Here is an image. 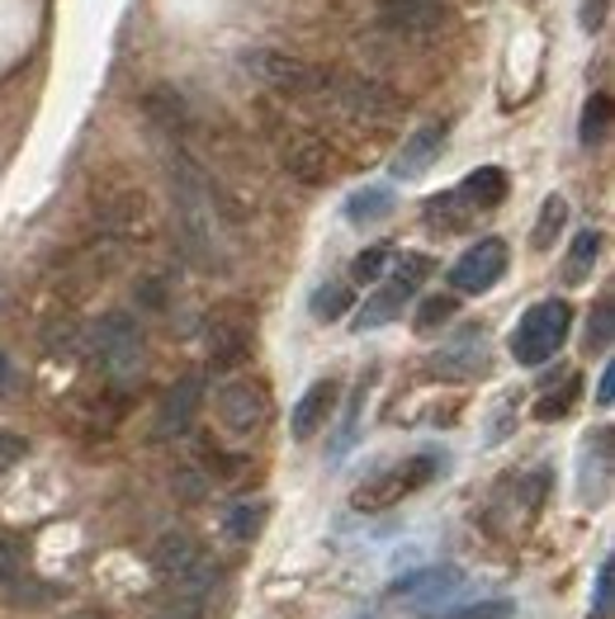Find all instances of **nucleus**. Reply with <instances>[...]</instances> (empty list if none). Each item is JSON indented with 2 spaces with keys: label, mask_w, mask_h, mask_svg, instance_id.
Listing matches in <instances>:
<instances>
[{
  "label": "nucleus",
  "mask_w": 615,
  "mask_h": 619,
  "mask_svg": "<svg viewBox=\"0 0 615 619\" xmlns=\"http://www.w3.org/2000/svg\"><path fill=\"white\" fill-rule=\"evenodd\" d=\"M507 170L502 166H479V170H469L464 176V185L454 189L460 195V203H469V213L479 209V213H487V209H497L502 199H507Z\"/></svg>",
  "instance_id": "6ab92c4d"
},
{
  "label": "nucleus",
  "mask_w": 615,
  "mask_h": 619,
  "mask_svg": "<svg viewBox=\"0 0 615 619\" xmlns=\"http://www.w3.org/2000/svg\"><path fill=\"white\" fill-rule=\"evenodd\" d=\"M582 147H602L606 133H611V95L596 90L587 104H582Z\"/></svg>",
  "instance_id": "b1692460"
},
{
  "label": "nucleus",
  "mask_w": 615,
  "mask_h": 619,
  "mask_svg": "<svg viewBox=\"0 0 615 619\" xmlns=\"http://www.w3.org/2000/svg\"><path fill=\"white\" fill-rule=\"evenodd\" d=\"M204 402V378L199 374H185L176 388H166L162 407H156V425H152V440H176L189 431V421H195V411Z\"/></svg>",
  "instance_id": "4468645a"
},
{
  "label": "nucleus",
  "mask_w": 615,
  "mask_h": 619,
  "mask_svg": "<svg viewBox=\"0 0 615 619\" xmlns=\"http://www.w3.org/2000/svg\"><path fill=\"white\" fill-rule=\"evenodd\" d=\"M29 454V440L14 435V431H0V473H10L20 458Z\"/></svg>",
  "instance_id": "c9c22d12"
},
{
  "label": "nucleus",
  "mask_w": 615,
  "mask_h": 619,
  "mask_svg": "<svg viewBox=\"0 0 615 619\" xmlns=\"http://www.w3.org/2000/svg\"><path fill=\"white\" fill-rule=\"evenodd\" d=\"M507 425H512V398L497 407V417H493V425H487V444H497V440H507Z\"/></svg>",
  "instance_id": "58836bf2"
},
{
  "label": "nucleus",
  "mask_w": 615,
  "mask_h": 619,
  "mask_svg": "<svg viewBox=\"0 0 615 619\" xmlns=\"http://www.w3.org/2000/svg\"><path fill=\"white\" fill-rule=\"evenodd\" d=\"M152 573L162 577V582H171V592L185 596V600H204V596L213 592V582H218L213 559L199 549V539L185 534V530H171V534L156 539Z\"/></svg>",
  "instance_id": "f03ea898"
},
{
  "label": "nucleus",
  "mask_w": 615,
  "mask_h": 619,
  "mask_svg": "<svg viewBox=\"0 0 615 619\" xmlns=\"http://www.w3.org/2000/svg\"><path fill=\"white\" fill-rule=\"evenodd\" d=\"M596 256H602V232H596V228H582V232L573 236V246H568L563 284H582V279H592Z\"/></svg>",
  "instance_id": "4be33fe9"
},
{
  "label": "nucleus",
  "mask_w": 615,
  "mask_h": 619,
  "mask_svg": "<svg viewBox=\"0 0 615 619\" xmlns=\"http://www.w3.org/2000/svg\"><path fill=\"white\" fill-rule=\"evenodd\" d=\"M351 289H345V284H318V289H312V298H308V308H312V317H318V322H341L345 312H351Z\"/></svg>",
  "instance_id": "393cba45"
},
{
  "label": "nucleus",
  "mask_w": 615,
  "mask_h": 619,
  "mask_svg": "<svg viewBox=\"0 0 615 619\" xmlns=\"http://www.w3.org/2000/svg\"><path fill=\"white\" fill-rule=\"evenodd\" d=\"M568 327H573V308L563 303V298H545V303H535L520 312V322L512 331V355L516 364H545V360H554L563 351V341H568Z\"/></svg>",
  "instance_id": "7ed1b4c3"
},
{
  "label": "nucleus",
  "mask_w": 615,
  "mask_h": 619,
  "mask_svg": "<svg viewBox=\"0 0 615 619\" xmlns=\"http://www.w3.org/2000/svg\"><path fill=\"white\" fill-rule=\"evenodd\" d=\"M90 351L114 384H133V378H142V364H147V345H142V331L129 312H105L90 331Z\"/></svg>",
  "instance_id": "20e7f679"
},
{
  "label": "nucleus",
  "mask_w": 615,
  "mask_h": 619,
  "mask_svg": "<svg viewBox=\"0 0 615 619\" xmlns=\"http://www.w3.org/2000/svg\"><path fill=\"white\" fill-rule=\"evenodd\" d=\"M388 246H365V251H360V256L351 261V279L355 284H374L378 275H384V269H388Z\"/></svg>",
  "instance_id": "7c9ffc66"
},
{
  "label": "nucleus",
  "mask_w": 615,
  "mask_h": 619,
  "mask_svg": "<svg viewBox=\"0 0 615 619\" xmlns=\"http://www.w3.org/2000/svg\"><path fill=\"white\" fill-rule=\"evenodd\" d=\"M242 67L256 76L261 86H271L289 100H312V95H327V67H312V62L294 57V53H279V47H251L242 57Z\"/></svg>",
  "instance_id": "39448f33"
},
{
  "label": "nucleus",
  "mask_w": 615,
  "mask_h": 619,
  "mask_svg": "<svg viewBox=\"0 0 615 619\" xmlns=\"http://www.w3.org/2000/svg\"><path fill=\"white\" fill-rule=\"evenodd\" d=\"M606 5L611 0H582V29H587V34H596V29L606 24Z\"/></svg>",
  "instance_id": "4c0bfd02"
},
{
  "label": "nucleus",
  "mask_w": 615,
  "mask_h": 619,
  "mask_svg": "<svg viewBox=\"0 0 615 619\" xmlns=\"http://www.w3.org/2000/svg\"><path fill=\"white\" fill-rule=\"evenodd\" d=\"M279 162L298 185H327L331 176H337V156H331V147L318 133H304V129H289L279 137Z\"/></svg>",
  "instance_id": "f8f14e48"
},
{
  "label": "nucleus",
  "mask_w": 615,
  "mask_h": 619,
  "mask_svg": "<svg viewBox=\"0 0 615 619\" xmlns=\"http://www.w3.org/2000/svg\"><path fill=\"white\" fill-rule=\"evenodd\" d=\"M152 619H204V606L199 600H185V596H171L152 610Z\"/></svg>",
  "instance_id": "f704fd0d"
},
{
  "label": "nucleus",
  "mask_w": 615,
  "mask_h": 619,
  "mask_svg": "<svg viewBox=\"0 0 615 619\" xmlns=\"http://www.w3.org/2000/svg\"><path fill=\"white\" fill-rule=\"evenodd\" d=\"M90 209H95L100 232H109V236H147L152 232L147 189L133 185V180H105V185H95Z\"/></svg>",
  "instance_id": "0eeeda50"
},
{
  "label": "nucleus",
  "mask_w": 615,
  "mask_h": 619,
  "mask_svg": "<svg viewBox=\"0 0 615 619\" xmlns=\"http://www.w3.org/2000/svg\"><path fill=\"white\" fill-rule=\"evenodd\" d=\"M24 573V549L14 539H0V586H14Z\"/></svg>",
  "instance_id": "72a5a7b5"
},
{
  "label": "nucleus",
  "mask_w": 615,
  "mask_h": 619,
  "mask_svg": "<svg viewBox=\"0 0 615 619\" xmlns=\"http://www.w3.org/2000/svg\"><path fill=\"white\" fill-rule=\"evenodd\" d=\"M251 308L242 303H218L209 312V369L228 374V369H242L251 360Z\"/></svg>",
  "instance_id": "1a4fd4ad"
},
{
  "label": "nucleus",
  "mask_w": 615,
  "mask_h": 619,
  "mask_svg": "<svg viewBox=\"0 0 615 619\" xmlns=\"http://www.w3.org/2000/svg\"><path fill=\"white\" fill-rule=\"evenodd\" d=\"M454 312H460V298H450V294L421 298V308H417V331H421V336H431V331L446 327Z\"/></svg>",
  "instance_id": "c85d7f7f"
},
{
  "label": "nucleus",
  "mask_w": 615,
  "mask_h": 619,
  "mask_svg": "<svg viewBox=\"0 0 615 619\" xmlns=\"http://www.w3.org/2000/svg\"><path fill=\"white\" fill-rule=\"evenodd\" d=\"M460 573L454 567H421V573L413 577H403V582H393V592L388 596H403V600H450L454 592H460Z\"/></svg>",
  "instance_id": "a211bd4d"
},
{
  "label": "nucleus",
  "mask_w": 615,
  "mask_h": 619,
  "mask_svg": "<svg viewBox=\"0 0 615 619\" xmlns=\"http://www.w3.org/2000/svg\"><path fill=\"white\" fill-rule=\"evenodd\" d=\"M337 402H341V384L337 378H318L304 398H298V407H294V417H289V431H294V440H312L327 425V417L337 411Z\"/></svg>",
  "instance_id": "dca6fc26"
},
{
  "label": "nucleus",
  "mask_w": 615,
  "mask_h": 619,
  "mask_svg": "<svg viewBox=\"0 0 615 619\" xmlns=\"http://www.w3.org/2000/svg\"><path fill=\"white\" fill-rule=\"evenodd\" d=\"M431 269H436V261H431V256H421V251H413V256H398V261H393V279L407 284V289L417 294L421 284L431 279Z\"/></svg>",
  "instance_id": "c756f323"
},
{
  "label": "nucleus",
  "mask_w": 615,
  "mask_h": 619,
  "mask_svg": "<svg viewBox=\"0 0 615 619\" xmlns=\"http://www.w3.org/2000/svg\"><path fill=\"white\" fill-rule=\"evenodd\" d=\"M440 464H446L440 454H413V458H403V464L374 473L370 483H360L351 506H355V511H388V506H398L403 497H413V491H421L426 483H431L436 473H440Z\"/></svg>",
  "instance_id": "423d86ee"
},
{
  "label": "nucleus",
  "mask_w": 615,
  "mask_h": 619,
  "mask_svg": "<svg viewBox=\"0 0 615 619\" xmlns=\"http://www.w3.org/2000/svg\"><path fill=\"white\" fill-rule=\"evenodd\" d=\"M6 378H10V360L0 355V384H6Z\"/></svg>",
  "instance_id": "a19ab883"
},
{
  "label": "nucleus",
  "mask_w": 615,
  "mask_h": 619,
  "mask_svg": "<svg viewBox=\"0 0 615 619\" xmlns=\"http://www.w3.org/2000/svg\"><path fill=\"white\" fill-rule=\"evenodd\" d=\"M507 265H512L507 242H502V236H483V242H473L464 256L450 265V284H454V294H487L507 275Z\"/></svg>",
  "instance_id": "9d476101"
},
{
  "label": "nucleus",
  "mask_w": 615,
  "mask_h": 619,
  "mask_svg": "<svg viewBox=\"0 0 615 619\" xmlns=\"http://www.w3.org/2000/svg\"><path fill=\"white\" fill-rule=\"evenodd\" d=\"M578 393H582V378H578V374H568L559 393H549V398H540V402H535V421H563L568 411H573Z\"/></svg>",
  "instance_id": "cd10ccee"
},
{
  "label": "nucleus",
  "mask_w": 615,
  "mask_h": 619,
  "mask_svg": "<svg viewBox=\"0 0 615 619\" xmlns=\"http://www.w3.org/2000/svg\"><path fill=\"white\" fill-rule=\"evenodd\" d=\"M407 303H413V289H407V284H398V279H388L384 289H374V294L365 298V308L355 312V331H378V327L398 322Z\"/></svg>",
  "instance_id": "f3484780"
},
{
  "label": "nucleus",
  "mask_w": 615,
  "mask_h": 619,
  "mask_svg": "<svg viewBox=\"0 0 615 619\" xmlns=\"http://www.w3.org/2000/svg\"><path fill=\"white\" fill-rule=\"evenodd\" d=\"M512 600H487V606H469L460 615H450V619H512Z\"/></svg>",
  "instance_id": "e433bc0d"
},
{
  "label": "nucleus",
  "mask_w": 615,
  "mask_h": 619,
  "mask_svg": "<svg viewBox=\"0 0 615 619\" xmlns=\"http://www.w3.org/2000/svg\"><path fill=\"white\" fill-rule=\"evenodd\" d=\"M218 421L228 425L232 435H256L271 421V393L256 378H232V384L218 393Z\"/></svg>",
  "instance_id": "9b49d317"
},
{
  "label": "nucleus",
  "mask_w": 615,
  "mask_h": 619,
  "mask_svg": "<svg viewBox=\"0 0 615 619\" xmlns=\"http://www.w3.org/2000/svg\"><path fill=\"white\" fill-rule=\"evenodd\" d=\"M611 402H615V369L606 364L602 378H596V407H611Z\"/></svg>",
  "instance_id": "ea45409f"
},
{
  "label": "nucleus",
  "mask_w": 615,
  "mask_h": 619,
  "mask_svg": "<svg viewBox=\"0 0 615 619\" xmlns=\"http://www.w3.org/2000/svg\"><path fill=\"white\" fill-rule=\"evenodd\" d=\"M563 228H568V199H563V195H549V199L540 203V218H535L530 246H535V251H549Z\"/></svg>",
  "instance_id": "5701e85b"
},
{
  "label": "nucleus",
  "mask_w": 615,
  "mask_h": 619,
  "mask_svg": "<svg viewBox=\"0 0 615 619\" xmlns=\"http://www.w3.org/2000/svg\"><path fill=\"white\" fill-rule=\"evenodd\" d=\"M431 374L436 378H483L487 374V331L483 327L460 331L446 351L431 355Z\"/></svg>",
  "instance_id": "ddd939ff"
},
{
  "label": "nucleus",
  "mask_w": 615,
  "mask_h": 619,
  "mask_svg": "<svg viewBox=\"0 0 615 619\" xmlns=\"http://www.w3.org/2000/svg\"><path fill=\"white\" fill-rule=\"evenodd\" d=\"M166 176H171V213H176V236H180L185 261L204 269V275H223L228 269L223 218H218L213 185L204 176V166L176 147L166 162Z\"/></svg>",
  "instance_id": "f257e3e1"
},
{
  "label": "nucleus",
  "mask_w": 615,
  "mask_h": 619,
  "mask_svg": "<svg viewBox=\"0 0 615 619\" xmlns=\"http://www.w3.org/2000/svg\"><path fill=\"white\" fill-rule=\"evenodd\" d=\"M142 109H147V119H152V123H162V129H166L171 137L185 133V123H189L185 95H180V90H171V86L147 90V100H142Z\"/></svg>",
  "instance_id": "412c9836"
},
{
  "label": "nucleus",
  "mask_w": 615,
  "mask_h": 619,
  "mask_svg": "<svg viewBox=\"0 0 615 619\" xmlns=\"http://www.w3.org/2000/svg\"><path fill=\"white\" fill-rule=\"evenodd\" d=\"M611 600H615V567L611 559L596 567V596H592V615L596 619H611Z\"/></svg>",
  "instance_id": "2f4dec72"
},
{
  "label": "nucleus",
  "mask_w": 615,
  "mask_h": 619,
  "mask_svg": "<svg viewBox=\"0 0 615 619\" xmlns=\"http://www.w3.org/2000/svg\"><path fill=\"white\" fill-rule=\"evenodd\" d=\"M615 336V303L611 298H596V308L587 317V355H606Z\"/></svg>",
  "instance_id": "bb28decb"
},
{
  "label": "nucleus",
  "mask_w": 615,
  "mask_h": 619,
  "mask_svg": "<svg viewBox=\"0 0 615 619\" xmlns=\"http://www.w3.org/2000/svg\"><path fill=\"white\" fill-rule=\"evenodd\" d=\"M446 152V123H421L417 133H407L403 152L393 156V176L398 180H417L436 166V156Z\"/></svg>",
  "instance_id": "2eb2a0df"
},
{
  "label": "nucleus",
  "mask_w": 615,
  "mask_h": 619,
  "mask_svg": "<svg viewBox=\"0 0 615 619\" xmlns=\"http://www.w3.org/2000/svg\"><path fill=\"white\" fill-rule=\"evenodd\" d=\"M327 95L337 100V109H345L360 123H393L403 114V95L388 90L374 76H355V71H331L327 76Z\"/></svg>",
  "instance_id": "6e6552de"
},
{
  "label": "nucleus",
  "mask_w": 615,
  "mask_h": 619,
  "mask_svg": "<svg viewBox=\"0 0 615 619\" xmlns=\"http://www.w3.org/2000/svg\"><path fill=\"white\" fill-rule=\"evenodd\" d=\"M265 520H271V506L265 501H242V506H232L228 511V534L237 539V544H251V539L265 530Z\"/></svg>",
  "instance_id": "a878e982"
},
{
  "label": "nucleus",
  "mask_w": 615,
  "mask_h": 619,
  "mask_svg": "<svg viewBox=\"0 0 615 619\" xmlns=\"http://www.w3.org/2000/svg\"><path fill=\"white\" fill-rule=\"evenodd\" d=\"M393 189L388 185H365L355 189L351 199H345V222H355V228H370V222H384L393 213Z\"/></svg>",
  "instance_id": "aec40b11"
},
{
  "label": "nucleus",
  "mask_w": 615,
  "mask_h": 619,
  "mask_svg": "<svg viewBox=\"0 0 615 619\" xmlns=\"http://www.w3.org/2000/svg\"><path fill=\"white\" fill-rule=\"evenodd\" d=\"M365 388H370V378H360V388H355V398H351V407H345V425H341V440H337V450L331 454H345L351 450V440H355V421H360V407H365Z\"/></svg>",
  "instance_id": "473e14b6"
}]
</instances>
